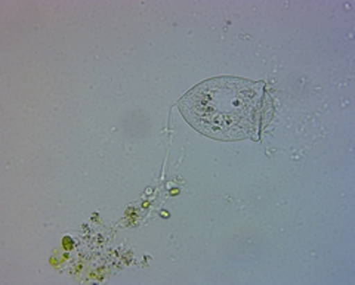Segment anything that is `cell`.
<instances>
[{"mask_svg": "<svg viewBox=\"0 0 355 285\" xmlns=\"http://www.w3.org/2000/svg\"><path fill=\"white\" fill-rule=\"evenodd\" d=\"M178 105L187 122L200 134L237 140L258 139L270 100L265 83L218 77L197 84Z\"/></svg>", "mask_w": 355, "mask_h": 285, "instance_id": "1", "label": "cell"}]
</instances>
